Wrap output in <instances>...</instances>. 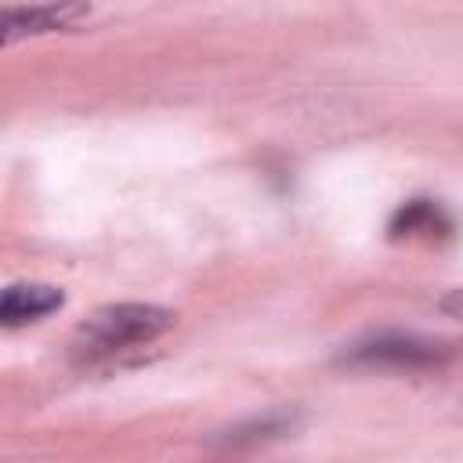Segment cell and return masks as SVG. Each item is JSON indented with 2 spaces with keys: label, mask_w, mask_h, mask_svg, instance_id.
Returning a JSON list of instances; mask_svg holds the SVG:
<instances>
[{
  "label": "cell",
  "mask_w": 463,
  "mask_h": 463,
  "mask_svg": "<svg viewBox=\"0 0 463 463\" xmlns=\"http://www.w3.org/2000/svg\"><path fill=\"white\" fill-rule=\"evenodd\" d=\"M177 315L159 304H109L98 307L80 326V347L87 354H112L123 347H141L174 329Z\"/></svg>",
  "instance_id": "1"
},
{
  "label": "cell",
  "mask_w": 463,
  "mask_h": 463,
  "mask_svg": "<svg viewBox=\"0 0 463 463\" xmlns=\"http://www.w3.org/2000/svg\"><path fill=\"white\" fill-rule=\"evenodd\" d=\"M441 307H445V311H456V315H463V289H456V293H452V297H449Z\"/></svg>",
  "instance_id": "6"
},
{
  "label": "cell",
  "mask_w": 463,
  "mask_h": 463,
  "mask_svg": "<svg viewBox=\"0 0 463 463\" xmlns=\"http://www.w3.org/2000/svg\"><path fill=\"white\" fill-rule=\"evenodd\" d=\"M452 224L441 213V206H434L430 199H412L405 203L394 221H391V239H441L449 235Z\"/></svg>",
  "instance_id": "5"
},
{
  "label": "cell",
  "mask_w": 463,
  "mask_h": 463,
  "mask_svg": "<svg viewBox=\"0 0 463 463\" xmlns=\"http://www.w3.org/2000/svg\"><path fill=\"white\" fill-rule=\"evenodd\" d=\"M87 14H90L87 0H47V4H33V7H7L4 11V43H14L18 36L72 29Z\"/></svg>",
  "instance_id": "3"
},
{
  "label": "cell",
  "mask_w": 463,
  "mask_h": 463,
  "mask_svg": "<svg viewBox=\"0 0 463 463\" xmlns=\"http://www.w3.org/2000/svg\"><path fill=\"white\" fill-rule=\"evenodd\" d=\"M449 354H452V347H445L438 340L383 333V336L354 344L344 354V362H351V365H383V369H427V365H438Z\"/></svg>",
  "instance_id": "2"
},
{
  "label": "cell",
  "mask_w": 463,
  "mask_h": 463,
  "mask_svg": "<svg viewBox=\"0 0 463 463\" xmlns=\"http://www.w3.org/2000/svg\"><path fill=\"white\" fill-rule=\"evenodd\" d=\"M65 304V293L58 286L47 282H14L4 289L0 300V318L4 326H22V322H36L51 311H58Z\"/></svg>",
  "instance_id": "4"
}]
</instances>
